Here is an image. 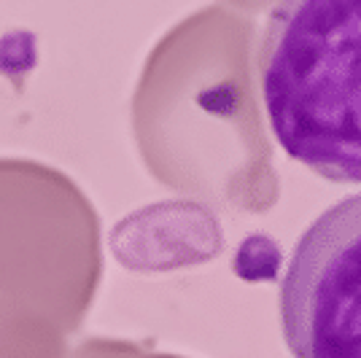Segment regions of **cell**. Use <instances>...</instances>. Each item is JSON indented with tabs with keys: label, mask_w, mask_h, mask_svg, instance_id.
Here are the masks:
<instances>
[{
	"label": "cell",
	"mask_w": 361,
	"mask_h": 358,
	"mask_svg": "<svg viewBox=\"0 0 361 358\" xmlns=\"http://www.w3.org/2000/svg\"><path fill=\"white\" fill-rule=\"evenodd\" d=\"M259 84L291 159L326 180L361 183V0H278Z\"/></svg>",
	"instance_id": "cell-1"
},
{
	"label": "cell",
	"mask_w": 361,
	"mask_h": 358,
	"mask_svg": "<svg viewBox=\"0 0 361 358\" xmlns=\"http://www.w3.org/2000/svg\"><path fill=\"white\" fill-rule=\"evenodd\" d=\"M103 275L100 218L60 170L0 159V313L32 315L71 334Z\"/></svg>",
	"instance_id": "cell-2"
},
{
	"label": "cell",
	"mask_w": 361,
	"mask_h": 358,
	"mask_svg": "<svg viewBox=\"0 0 361 358\" xmlns=\"http://www.w3.org/2000/svg\"><path fill=\"white\" fill-rule=\"evenodd\" d=\"M281 323L294 358H361V195L300 237L281 283Z\"/></svg>",
	"instance_id": "cell-3"
},
{
	"label": "cell",
	"mask_w": 361,
	"mask_h": 358,
	"mask_svg": "<svg viewBox=\"0 0 361 358\" xmlns=\"http://www.w3.org/2000/svg\"><path fill=\"white\" fill-rule=\"evenodd\" d=\"M68 334L44 318L0 313V358H68Z\"/></svg>",
	"instance_id": "cell-4"
}]
</instances>
